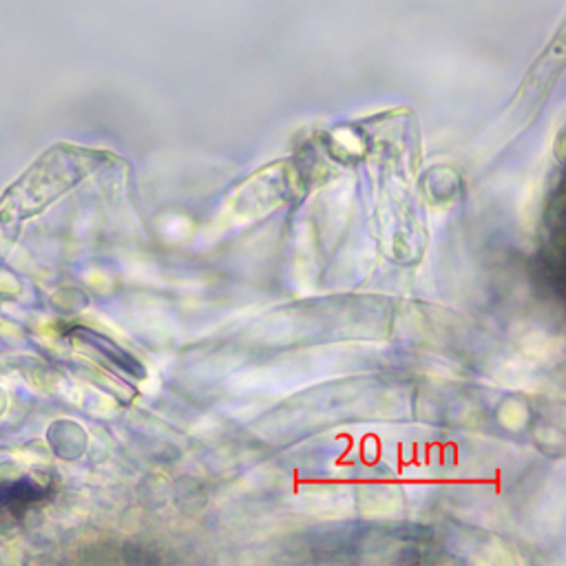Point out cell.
Returning <instances> with one entry per match:
<instances>
[{"label": "cell", "mask_w": 566, "mask_h": 566, "mask_svg": "<svg viewBox=\"0 0 566 566\" xmlns=\"http://www.w3.org/2000/svg\"><path fill=\"white\" fill-rule=\"evenodd\" d=\"M45 496L43 489H38L31 482H16V485L3 487V494H0V504H9V507H25V504L36 503Z\"/></svg>", "instance_id": "obj_1"}]
</instances>
